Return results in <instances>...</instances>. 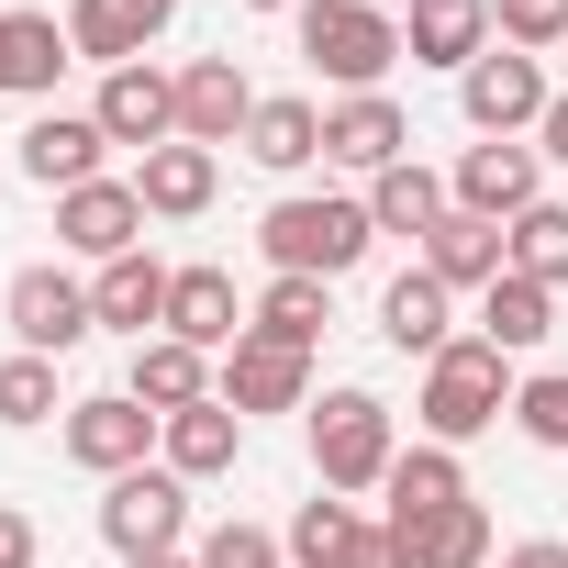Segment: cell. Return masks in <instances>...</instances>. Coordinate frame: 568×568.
<instances>
[{"label":"cell","mask_w":568,"mask_h":568,"mask_svg":"<svg viewBox=\"0 0 568 568\" xmlns=\"http://www.w3.org/2000/svg\"><path fill=\"white\" fill-rule=\"evenodd\" d=\"M324 291H335V278H267V302H256V324H245V335L302 346V357H313V335L335 324V302H324Z\"/></svg>","instance_id":"30"},{"label":"cell","mask_w":568,"mask_h":568,"mask_svg":"<svg viewBox=\"0 0 568 568\" xmlns=\"http://www.w3.org/2000/svg\"><path fill=\"white\" fill-rule=\"evenodd\" d=\"M402 557H413V568H490V513H479V501H446L435 524L402 535Z\"/></svg>","instance_id":"31"},{"label":"cell","mask_w":568,"mask_h":568,"mask_svg":"<svg viewBox=\"0 0 568 568\" xmlns=\"http://www.w3.org/2000/svg\"><path fill=\"white\" fill-rule=\"evenodd\" d=\"M446 302H457V291H446L435 267H402L390 291H379V335H390L402 357H446V346H457V324H446Z\"/></svg>","instance_id":"19"},{"label":"cell","mask_w":568,"mask_h":568,"mask_svg":"<svg viewBox=\"0 0 568 568\" xmlns=\"http://www.w3.org/2000/svg\"><path fill=\"white\" fill-rule=\"evenodd\" d=\"M168 335L201 346V357L245 335V302H234V278H223V267H179V278H168Z\"/></svg>","instance_id":"20"},{"label":"cell","mask_w":568,"mask_h":568,"mask_svg":"<svg viewBox=\"0 0 568 568\" xmlns=\"http://www.w3.org/2000/svg\"><path fill=\"white\" fill-rule=\"evenodd\" d=\"M379 12H390V23H402V12H413V0H379Z\"/></svg>","instance_id":"44"},{"label":"cell","mask_w":568,"mask_h":568,"mask_svg":"<svg viewBox=\"0 0 568 568\" xmlns=\"http://www.w3.org/2000/svg\"><path fill=\"white\" fill-rule=\"evenodd\" d=\"M446 212H457V190H446L435 168H413V156L379 168V190H368V223H379V234H435Z\"/></svg>","instance_id":"29"},{"label":"cell","mask_w":568,"mask_h":568,"mask_svg":"<svg viewBox=\"0 0 568 568\" xmlns=\"http://www.w3.org/2000/svg\"><path fill=\"white\" fill-rule=\"evenodd\" d=\"M123 390H134V402H145V413L168 424V413L212 402V357H201V346H179V335H145V346H134V379H123Z\"/></svg>","instance_id":"22"},{"label":"cell","mask_w":568,"mask_h":568,"mask_svg":"<svg viewBox=\"0 0 568 568\" xmlns=\"http://www.w3.org/2000/svg\"><path fill=\"white\" fill-rule=\"evenodd\" d=\"M245 123H256L245 68L234 57H190L179 68V145H245Z\"/></svg>","instance_id":"11"},{"label":"cell","mask_w":568,"mask_h":568,"mask_svg":"<svg viewBox=\"0 0 568 568\" xmlns=\"http://www.w3.org/2000/svg\"><path fill=\"white\" fill-rule=\"evenodd\" d=\"M424 267L446 278V291H490V278L513 267V234H501V223H479V212H446V223L424 234Z\"/></svg>","instance_id":"21"},{"label":"cell","mask_w":568,"mask_h":568,"mask_svg":"<svg viewBox=\"0 0 568 568\" xmlns=\"http://www.w3.org/2000/svg\"><path fill=\"white\" fill-rule=\"evenodd\" d=\"M0 313H12V346L23 357H68L101 313H90V291L68 267H12V291H0Z\"/></svg>","instance_id":"7"},{"label":"cell","mask_w":568,"mask_h":568,"mask_svg":"<svg viewBox=\"0 0 568 568\" xmlns=\"http://www.w3.org/2000/svg\"><path fill=\"white\" fill-rule=\"evenodd\" d=\"M535 134H546V145H535V156H568V90H557V101H546V123H535Z\"/></svg>","instance_id":"41"},{"label":"cell","mask_w":568,"mask_h":568,"mask_svg":"<svg viewBox=\"0 0 568 568\" xmlns=\"http://www.w3.org/2000/svg\"><path fill=\"white\" fill-rule=\"evenodd\" d=\"M302 57L357 101V90H379L402 68V23L379 12V0H302Z\"/></svg>","instance_id":"3"},{"label":"cell","mask_w":568,"mask_h":568,"mask_svg":"<svg viewBox=\"0 0 568 568\" xmlns=\"http://www.w3.org/2000/svg\"><path fill=\"white\" fill-rule=\"evenodd\" d=\"M90 123H101L112 145H145V156H156V145H179V79L134 57V68H112V79H101Z\"/></svg>","instance_id":"10"},{"label":"cell","mask_w":568,"mask_h":568,"mask_svg":"<svg viewBox=\"0 0 568 568\" xmlns=\"http://www.w3.org/2000/svg\"><path fill=\"white\" fill-rule=\"evenodd\" d=\"M402 57L468 79V68L490 57V0H413V12H402Z\"/></svg>","instance_id":"16"},{"label":"cell","mask_w":568,"mask_h":568,"mask_svg":"<svg viewBox=\"0 0 568 568\" xmlns=\"http://www.w3.org/2000/svg\"><path fill=\"white\" fill-rule=\"evenodd\" d=\"M368 234H379L368 201H267V223H256L278 278H346L368 256Z\"/></svg>","instance_id":"2"},{"label":"cell","mask_w":568,"mask_h":568,"mask_svg":"<svg viewBox=\"0 0 568 568\" xmlns=\"http://www.w3.org/2000/svg\"><path fill=\"white\" fill-rule=\"evenodd\" d=\"M34 557H45L34 513H23V501H0V568H34Z\"/></svg>","instance_id":"38"},{"label":"cell","mask_w":568,"mask_h":568,"mask_svg":"<svg viewBox=\"0 0 568 568\" xmlns=\"http://www.w3.org/2000/svg\"><path fill=\"white\" fill-rule=\"evenodd\" d=\"M557 335V291H535V278H490L479 291V346H501V357H524V346H546Z\"/></svg>","instance_id":"27"},{"label":"cell","mask_w":568,"mask_h":568,"mask_svg":"<svg viewBox=\"0 0 568 568\" xmlns=\"http://www.w3.org/2000/svg\"><path fill=\"white\" fill-rule=\"evenodd\" d=\"M490 34L524 45V57H546V45H568V0H490Z\"/></svg>","instance_id":"36"},{"label":"cell","mask_w":568,"mask_h":568,"mask_svg":"<svg viewBox=\"0 0 568 568\" xmlns=\"http://www.w3.org/2000/svg\"><path fill=\"white\" fill-rule=\"evenodd\" d=\"M446 190H457V212H479V223H524V212L546 201V156L501 134V145H468Z\"/></svg>","instance_id":"8"},{"label":"cell","mask_w":568,"mask_h":568,"mask_svg":"<svg viewBox=\"0 0 568 568\" xmlns=\"http://www.w3.org/2000/svg\"><path fill=\"white\" fill-rule=\"evenodd\" d=\"M168 23H179V0H79V12H68V45L112 79V68H134Z\"/></svg>","instance_id":"13"},{"label":"cell","mask_w":568,"mask_h":568,"mask_svg":"<svg viewBox=\"0 0 568 568\" xmlns=\"http://www.w3.org/2000/svg\"><path fill=\"white\" fill-rule=\"evenodd\" d=\"M245 12H302V0H245Z\"/></svg>","instance_id":"43"},{"label":"cell","mask_w":568,"mask_h":568,"mask_svg":"<svg viewBox=\"0 0 568 568\" xmlns=\"http://www.w3.org/2000/svg\"><path fill=\"white\" fill-rule=\"evenodd\" d=\"M346 568H413V557H402V535H390V524H368V535H357V557H346Z\"/></svg>","instance_id":"39"},{"label":"cell","mask_w":568,"mask_h":568,"mask_svg":"<svg viewBox=\"0 0 568 568\" xmlns=\"http://www.w3.org/2000/svg\"><path fill=\"white\" fill-rule=\"evenodd\" d=\"M134 190H145V212L190 223V212H212V190H223V156H212V145H156V156L134 168Z\"/></svg>","instance_id":"25"},{"label":"cell","mask_w":568,"mask_h":568,"mask_svg":"<svg viewBox=\"0 0 568 568\" xmlns=\"http://www.w3.org/2000/svg\"><path fill=\"white\" fill-rule=\"evenodd\" d=\"M379 501H390V535H413V524H435L446 501H468V468H457V446H402L390 457V479H379Z\"/></svg>","instance_id":"17"},{"label":"cell","mask_w":568,"mask_h":568,"mask_svg":"<svg viewBox=\"0 0 568 568\" xmlns=\"http://www.w3.org/2000/svg\"><path fill=\"white\" fill-rule=\"evenodd\" d=\"M302 390H313V357L302 346H267V335H234L223 346V402L234 413H302Z\"/></svg>","instance_id":"14"},{"label":"cell","mask_w":568,"mask_h":568,"mask_svg":"<svg viewBox=\"0 0 568 568\" xmlns=\"http://www.w3.org/2000/svg\"><path fill=\"white\" fill-rule=\"evenodd\" d=\"M101 535H112V557H179V535H190V479H179V468H123V479L101 490Z\"/></svg>","instance_id":"5"},{"label":"cell","mask_w":568,"mask_h":568,"mask_svg":"<svg viewBox=\"0 0 568 568\" xmlns=\"http://www.w3.org/2000/svg\"><path fill=\"white\" fill-rule=\"evenodd\" d=\"M201 568H291V546H278L267 524H212L201 535Z\"/></svg>","instance_id":"37"},{"label":"cell","mask_w":568,"mask_h":568,"mask_svg":"<svg viewBox=\"0 0 568 568\" xmlns=\"http://www.w3.org/2000/svg\"><path fill=\"white\" fill-rule=\"evenodd\" d=\"M68 34L45 23V12H0V90H23V101H45L57 79H68Z\"/></svg>","instance_id":"26"},{"label":"cell","mask_w":568,"mask_h":568,"mask_svg":"<svg viewBox=\"0 0 568 568\" xmlns=\"http://www.w3.org/2000/svg\"><path fill=\"white\" fill-rule=\"evenodd\" d=\"M168 424L134 402V390H90V402H68V457L79 468H101V479H123V468H145V446H156Z\"/></svg>","instance_id":"9"},{"label":"cell","mask_w":568,"mask_h":568,"mask_svg":"<svg viewBox=\"0 0 568 568\" xmlns=\"http://www.w3.org/2000/svg\"><path fill=\"white\" fill-rule=\"evenodd\" d=\"M245 156H256V168H278V179H291V168H313V156H324V112H313L302 90L256 101V123H245Z\"/></svg>","instance_id":"28"},{"label":"cell","mask_w":568,"mask_h":568,"mask_svg":"<svg viewBox=\"0 0 568 568\" xmlns=\"http://www.w3.org/2000/svg\"><path fill=\"white\" fill-rule=\"evenodd\" d=\"M168 278H179V267H156V256L134 245V256H112V267L90 278V313H101V324H123V335L145 346V324H168Z\"/></svg>","instance_id":"24"},{"label":"cell","mask_w":568,"mask_h":568,"mask_svg":"<svg viewBox=\"0 0 568 568\" xmlns=\"http://www.w3.org/2000/svg\"><path fill=\"white\" fill-rule=\"evenodd\" d=\"M513 390H524V379L501 368V346L457 335L446 357H424V402H413V413H424V435H435V446H468V435H490V424L513 413Z\"/></svg>","instance_id":"1"},{"label":"cell","mask_w":568,"mask_h":568,"mask_svg":"<svg viewBox=\"0 0 568 568\" xmlns=\"http://www.w3.org/2000/svg\"><path fill=\"white\" fill-rule=\"evenodd\" d=\"M68 402H57V357H0V424H57Z\"/></svg>","instance_id":"34"},{"label":"cell","mask_w":568,"mask_h":568,"mask_svg":"<svg viewBox=\"0 0 568 568\" xmlns=\"http://www.w3.org/2000/svg\"><path fill=\"white\" fill-rule=\"evenodd\" d=\"M101 145H112V134H101L90 112H45V123L23 134V179L68 201V190H90V179H101Z\"/></svg>","instance_id":"18"},{"label":"cell","mask_w":568,"mask_h":568,"mask_svg":"<svg viewBox=\"0 0 568 568\" xmlns=\"http://www.w3.org/2000/svg\"><path fill=\"white\" fill-rule=\"evenodd\" d=\"M123 568H201V557H123Z\"/></svg>","instance_id":"42"},{"label":"cell","mask_w":568,"mask_h":568,"mask_svg":"<svg viewBox=\"0 0 568 568\" xmlns=\"http://www.w3.org/2000/svg\"><path fill=\"white\" fill-rule=\"evenodd\" d=\"M156 446H168V468H179V479H223V468H234V446H245V413L212 390V402L168 413V435H156Z\"/></svg>","instance_id":"23"},{"label":"cell","mask_w":568,"mask_h":568,"mask_svg":"<svg viewBox=\"0 0 568 568\" xmlns=\"http://www.w3.org/2000/svg\"><path fill=\"white\" fill-rule=\"evenodd\" d=\"M145 223H156V212H145V190H134V179H90V190H68V201H57V234H68L79 256H101V267H112V256H134V245H145Z\"/></svg>","instance_id":"12"},{"label":"cell","mask_w":568,"mask_h":568,"mask_svg":"<svg viewBox=\"0 0 568 568\" xmlns=\"http://www.w3.org/2000/svg\"><path fill=\"white\" fill-rule=\"evenodd\" d=\"M513 234V278H535V291H568V201H535Z\"/></svg>","instance_id":"33"},{"label":"cell","mask_w":568,"mask_h":568,"mask_svg":"<svg viewBox=\"0 0 568 568\" xmlns=\"http://www.w3.org/2000/svg\"><path fill=\"white\" fill-rule=\"evenodd\" d=\"M357 535H368V524H357V501H335V490H324V501H302V513H291V535H278V546H291V568H346V557H357Z\"/></svg>","instance_id":"32"},{"label":"cell","mask_w":568,"mask_h":568,"mask_svg":"<svg viewBox=\"0 0 568 568\" xmlns=\"http://www.w3.org/2000/svg\"><path fill=\"white\" fill-rule=\"evenodd\" d=\"M324 156H335V168H368V179H379V168H402V156H413V123H402V101H390V90H357V101H335V112H324Z\"/></svg>","instance_id":"15"},{"label":"cell","mask_w":568,"mask_h":568,"mask_svg":"<svg viewBox=\"0 0 568 568\" xmlns=\"http://www.w3.org/2000/svg\"><path fill=\"white\" fill-rule=\"evenodd\" d=\"M390 402L379 390H324L313 402V468H324V490H379L390 479Z\"/></svg>","instance_id":"4"},{"label":"cell","mask_w":568,"mask_h":568,"mask_svg":"<svg viewBox=\"0 0 568 568\" xmlns=\"http://www.w3.org/2000/svg\"><path fill=\"white\" fill-rule=\"evenodd\" d=\"M513 424H524L546 457H568V368H535V379L513 390Z\"/></svg>","instance_id":"35"},{"label":"cell","mask_w":568,"mask_h":568,"mask_svg":"<svg viewBox=\"0 0 568 568\" xmlns=\"http://www.w3.org/2000/svg\"><path fill=\"white\" fill-rule=\"evenodd\" d=\"M546 101H557V90H546V57H524V45H490V57L457 79V112H468V134H490V145L524 134V123H546Z\"/></svg>","instance_id":"6"},{"label":"cell","mask_w":568,"mask_h":568,"mask_svg":"<svg viewBox=\"0 0 568 568\" xmlns=\"http://www.w3.org/2000/svg\"><path fill=\"white\" fill-rule=\"evenodd\" d=\"M501 568H568V546H557V535H535V546H501Z\"/></svg>","instance_id":"40"}]
</instances>
